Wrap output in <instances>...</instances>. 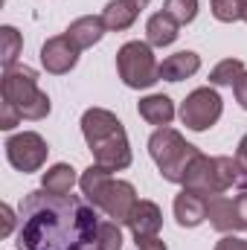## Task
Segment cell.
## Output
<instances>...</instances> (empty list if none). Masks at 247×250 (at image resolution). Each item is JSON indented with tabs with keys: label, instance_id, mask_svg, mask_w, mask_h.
<instances>
[{
	"label": "cell",
	"instance_id": "cell-1",
	"mask_svg": "<svg viewBox=\"0 0 247 250\" xmlns=\"http://www.w3.org/2000/svg\"><path fill=\"white\" fill-rule=\"evenodd\" d=\"M18 250H84L99 230V209L76 195L35 189L21 201Z\"/></svg>",
	"mask_w": 247,
	"mask_h": 250
},
{
	"label": "cell",
	"instance_id": "cell-2",
	"mask_svg": "<svg viewBox=\"0 0 247 250\" xmlns=\"http://www.w3.org/2000/svg\"><path fill=\"white\" fill-rule=\"evenodd\" d=\"M0 128L12 131L15 125L26 123H41L50 117L53 102L50 96L38 87V73L26 64H15L3 70V82H0Z\"/></svg>",
	"mask_w": 247,
	"mask_h": 250
},
{
	"label": "cell",
	"instance_id": "cell-3",
	"mask_svg": "<svg viewBox=\"0 0 247 250\" xmlns=\"http://www.w3.org/2000/svg\"><path fill=\"white\" fill-rule=\"evenodd\" d=\"M82 137L93 154V163L108 172L131 166V143L120 117L108 108H87L82 114Z\"/></svg>",
	"mask_w": 247,
	"mask_h": 250
},
{
	"label": "cell",
	"instance_id": "cell-4",
	"mask_svg": "<svg viewBox=\"0 0 247 250\" xmlns=\"http://www.w3.org/2000/svg\"><path fill=\"white\" fill-rule=\"evenodd\" d=\"M79 187H82V195H84L87 204H93L99 212H105L117 224H128V218H131V212L140 201L134 184L114 178V172H108L96 163H90L82 172Z\"/></svg>",
	"mask_w": 247,
	"mask_h": 250
},
{
	"label": "cell",
	"instance_id": "cell-5",
	"mask_svg": "<svg viewBox=\"0 0 247 250\" xmlns=\"http://www.w3.org/2000/svg\"><path fill=\"white\" fill-rule=\"evenodd\" d=\"M148 154H151V160L157 163L163 181L184 187L186 172H189V166L195 163V157H198L201 151H198L192 143H186L181 131H175V128L166 125V128H157V131L148 137Z\"/></svg>",
	"mask_w": 247,
	"mask_h": 250
},
{
	"label": "cell",
	"instance_id": "cell-6",
	"mask_svg": "<svg viewBox=\"0 0 247 250\" xmlns=\"http://www.w3.org/2000/svg\"><path fill=\"white\" fill-rule=\"evenodd\" d=\"M117 73L125 87L145 90L160 82V62L154 59V47L148 41H128L117 53Z\"/></svg>",
	"mask_w": 247,
	"mask_h": 250
},
{
	"label": "cell",
	"instance_id": "cell-7",
	"mask_svg": "<svg viewBox=\"0 0 247 250\" xmlns=\"http://www.w3.org/2000/svg\"><path fill=\"white\" fill-rule=\"evenodd\" d=\"M239 166H236V157H206V154H198L195 163L189 166L186 172V189H195V192H204V195H224L227 189L239 181Z\"/></svg>",
	"mask_w": 247,
	"mask_h": 250
},
{
	"label": "cell",
	"instance_id": "cell-8",
	"mask_svg": "<svg viewBox=\"0 0 247 250\" xmlns=\"http://www.w3.org/2000/svg\"><path fill=\"white\" fill-rule=\"evenodd\" d=\"M224 114V99L218 96V90L209 87H195L184 102H181V123L189 131H206L221 120Z\"/></svg>",
	"mask_w": 247,
	"mask_h": 250
},
{
	"label": "cell",
	"instance_id": "cell-9",
	"mask_svg": "<svg viewBox=\"0 0 247 250\" xmlns=\"http://www.w3.org/2000/svg\"><path fill=\"white\" fill-rule=\"evenodd\" d=\"M3 148H6V160L12 163V169H18L23 175L41 172V166L47 163V154H50V146H47V140L38 131L12 134Z\"/></svg>",
	"mask_w": 247,
	"mask_h": 250
},
{
	"label": "cell",
	"instance_id": "cell-10",
	"mask_svg": "<svg viewBox=\"0 0 247 250\" xmlns=\"http://www.w3.org/2000/svg\"><path fill=\"white\" fill-rule=\"evenodd\" d=\"M79 53H82V50H79L67 35H53V38H47L44 47H41V64H44L47 73L64 76V73H70V70L79 64Z\"/></svg>",
	"mask_w": 247,
	"mask_h": 250
},
{
	"label": "cell",
	"instance_id": "cell-11",
	"mask_svg": "<svg viewBox=\"0 0 247 250\" xmlns=\"http://www.w3.org/2000/svg\"><path fill=\"white\" fill-rule=\"evenodd\" d=\"M206 207H209V195L195 192V189H181L175 195V218L181 227H198L206 221Z\"/></svg>",
	"mask_w": 247,
	"mask_h": 250
},
{
	"label": "cell",
	"instance_id": "cell-12",
	"mask_svg": "<svg viewBox=\"0 0 247 250\" xmlns=\"http://www.w3.org/2000/svg\"><path fill=\"white\" fill-rule=\"evenodd\" d=\"M151 0H111L102 9V21L108 26V32H125L137 23L140 12L148 6Z\"/></svg>",
	"mask_w": 247,
	"mask_h": 250
},
{
	"label": "cell",
	"instance_id": "cell-13",
	"mask_svg": "<svg viewBox=\"0 0 247 250\" xmlns=\"http://www.w3.org/2000/svg\"><path fill=\"white\" fill-rule=\"evenodd\" d=\"M105 32H108V26H105L102 15H82V18H76V21L64 29V35H67L79 50L96 47V44L105 38Z\"/></svg>",
	"mask_w": 247,
	"mask_h": 250
},
{
	"label": "cell",
	"instance_id": "cell-14",
	"mask_svg": "<svg viewBox=\"0 0 247 250\" xmlns=\"http://www.w3.org/2000/svg\"><path fill=\"white\" fill-rule=\"evenodd\" d=\"M125 227H128L134 236H160V227H163V212H160V207H157L154 201L140 198Z\"/></svg>",
	"mask_w": 247,
	"mask_h": 250
},
{
	"label": "cell",
	"instance_id": "cell-15",
	"mask_svg": "<svg viewBox=\"0 0 247 250\" xmlns=\"http://www.w3.org/2000/svg\"><path fill=\"white\" fill-rule=\"evenodd\" d=\"M206 221H209V227L218 230V233H239V230H242L239 215H236V204H233L230 195H212V198H209Z\"/></svg>",
	"mask_w": 247,
	"mask_h": 250
},
{
	"label": "cell",
	"instance_id": "cell-16",
	"mask_svg": "<svg viewBox=\"0 0 247 250\" xmlns=\"http://www.w3.org/2000/svg\"><path fill=\"white\" fill-rule=\"evenodd\" d=\"M137 114H140L148 125L166 128V125H172V120H175V102H172L166 93H148V96L140 99Z\"/></svg>",
	"mask_w": 247,
	"mask_h": 250
},
{
	"label": "cell",
	"instance_id": "cell-17",
	"mask_svg": "<svg viewBox=\"0 0 247 250\" xmlns=\"http://www.w3.org/2000/svg\"><path fill=\"white\" fill-rule=\"evenodd\" d=\"M198 70H201V56L192 50H181V53L166 56L160 62V79L163 82H184V79H192Z\"/></svg>",
	"mask_w": 247,
	"mask_h": 250
},
{
	"label": "cell",
	"instance_id": "cell-18",
	"mask_svg": "<svg viewBox=\"0 0 247 250\" xmlns=\"http://www.w3.org/2000/svg\"><path fill=\"white\" fill-rule=\"evenodd\" d=\"M181 35V23L169 15V12H154L145 23V41L151 47H172Z\"/></svg>",
	"mask_w": 247,
	"mask_h": 250
},
{
	"label": "cell",
	"instance_id": "cell-19",
	"mask_svg": "<svg viewBox=\"0 0 247 250\" xmlns=\"http://www.w3.org/2000/svg\"><path fill=\"white\" fill-rule=\"evenodd\" d=\"M76 184H79V175L70 163H53L41 178V189H47L50 195H70Z\"/></svg>",
	"mask_w": 247,
	"mask_h": 250
},
{
	"label": "cell",
	"instance_id": "cell-20",
	"mask_svg": "<svg viewBox=\"0 0 247 250\" xmlns=\"http://www.w3.org/2000/svg\"><path fill=\"white\" fill-rule=\"evenodd\" d=\"M242 73H245V62L242 59H224V62H218L209 70V84L212 87H233Z\"/></svg>",
	"mask_w": 247,
	"mask_h": 250
},
{
	"label": "cell",
	"instance_id": "cell-21",
	"mask_svg": "<svg viewBox=\"0 0 247 250\" xmlns=\"http://www.w3.org/2000/svg\"><path fill=\"white\" fill-rule=\"evenodd\" d=\"M21 50H23V35L15 26H0V62H3V70L18 64Z\"/></svg>",
	"mask_w": 247,
	"mask_h": 250
},
{
	"label": "cell",
	"instance_id": "cell-22",
	"mask_svg": "<svg viewBox=\"0 0 247 250\" xmlns=\"http://www.w3.org/2000/svg\"><path fill=\"white\" fill-rule=\"evenodd\" d=\"M209 12L221 23H236V21H245V0H212Z\"/></svg>",
	"mask_w": 247,
	"mask_h": 250
},
{
	"label": "cell",
	"instance_id": "cell-23",
	"mask_svg": "<svg viewBox=\"0 0 247 250\" xmlns=\"http://www.w3.org/2000/svg\"><path fill=\"white\" fill-rule=\"evenodd\" d=\"M93 245L99 250H123V230L117 221H99V230H96V239Z\"/></svg>",
	"mask_w": 247,
	"mask_h": 250
},
{
	"label": "cell",
	"instance_id": "cell-24",
	"mask_svg": "<svg viewBox=\"0 0 247 250\" xmlns=\"http://www.w3.org/2000/svg\"><path fill=\"white\" fill-rule=\"evenodd\" d=\"M163 12H169L181 26L198 18V0H163Z\"/></svg>",
	"mask_w": 247,
	"mask_h": 250
},
{
	"label": "cell",
	"instance_id": "cell-25",
	"mask_svg": "<svg viewBox=\"0 0 247 250\" xmlns=\"http://www.w3.org/2000/svg\"><path fill=\"white\" fill-rule=\"evenodd\" d=\"M215 250H247V239L233 236V233H224V236L215 242Z\"/></svg>",
	"mask_w": 247,
	"mask_h": 250
},
{
	"label": "cell",
	"instance_id": "cell-26",
	"mask_svg": "<svg viewBox=\"0 0 247 250\" xmlns=\"http://www.w3.org/2000/svg\"><path fill=\"white\" fill-rule=\"evenodd\" d=\"M233 204H236V215H239L242 230H247V184L239 189V195H233Z\"/></svg>",
	"mask_w": 247,
	"mask_h": 250
},
{
	"label": "cell",
	"instance_id": "cell-27",
	"mask_svg": "<svg viewBox=\"0 0 247 250\" xmlns=\"http://www.w3.org/2000/svg\"><path fill=\"white\" fill-rule=\"evenodd\" d=\"M0 215H3V227H0V239H9L12 236V230H15V209L9 207V204H0Z\"/></svg>",
	"mask_w": 247,
	"mask_h": 250
},
{
	"label": "cell",
	"instance_id": "cell-28",
	"mask_svg": "<svg viewBox=\"0 0 247 250\" xmlns=\"http://www.w3.org/2000/svg\"><path fill=\"white\" fill-rule=\"evenodd\" d=\"M134 245L137 250H169L160 236H134Z\"/></svg>",
	"mask_w": 247,
	"mask_h": 250
},
{
	"label": "cell",
	"instance_id": "cell-29",
	"mask_svg": "<svg viewBox=\"0 0 247 250\" xmlns=\"http://www.w3.org/2000/svg\"><path fill=\"white\" fill-rule=\"evenodd\" d=\"M233 93H236V102H239V105L247 111V70L239 76V82L233 84Z\"/></svg>",
	"mask_w": 247,
	"mask_h": 250
},
{
	"label": "cell",
	"instance_id": "cell-30",
	"mask_svg": "<svg viewBox=\"0 0 247 250\" xmlns=\"http://www.w3.org/2000/svg\"><path fill=\"white\" fill-rule=\"evenodd\" d=\"M236 166H239L242 175H247V134L242 137V143H239V148H236Z\"/></svg>",
	"mask_w": 247,
	"mask_h": 250
},
{
	"label": "cell",
	"instance_id": "cell-31",
	"mask_svg": "<svg viewBox=\"0 0 247 250\" xmlns=\"http://www.w3.org/2000/svg\"><path fill=\"white\" fill-rule=\"evenodd\" d=\"M245 23H247V0H245Z\"/></svg>",
	"mask_w": 247,
	"mask_h": 250
},
{
	"label": "cell",
	"instance_id": "cell-32",
	"mask_svg": "<svg viewBox=\"0 0 247 250\" xmlns=\"http://www.w3.org/2000/svg\"><path fill=\"white\" fill-rule=\"evenodd\" d=\"M84 250H99V248H96V245H90V248H84Z\"/></svg>",
	"mask_w": 247,
	"mask_h": 250
}]
</instances>
